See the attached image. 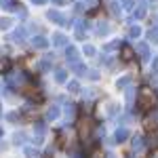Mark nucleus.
Masks as SVG:
<instances>
[{"label": "nucleus", "instance_id": "1", "mask_svg": "<svg viewBox=\"0 0 158 158\" xmlns=\"http://www.w3.org/2000/svg\"><path fill=\"white\" fill-rule=\"evenodd\" d=\"M158 103V97L156 93L152 91V89H141L139 91V106H141V110H146V112H150V110H154Z\"/></svg>", "mask_w": 158, "mask_h": 158}, {"label": "nucleus", "instance_id": "2", "mask_svg": "<svg viewBox=\"0 0 158 158\" xmlns=\"http://www.w3.org/2000/svg\"><path fill=\"white\" fill-rule=\"evenodd\" d=\"M91 131H93L91 118H80V120H78V137H80L82 141H86V139L91 137Z\"/></svg>", "mask_w": 158, "mask_h": 158}, {"label": "nucleus", "instance_id": "3", "mask_svg": "<svg viewBox=\"0 0 158 158\" xmlns=\"http://www.w3.org/2000/svg\"><path fill=\"white\" fill-rule=\"evenodd\" d=\"M143 143H146V141H143L139 135H135V137H133V152H139V150H143Z\"/></svg>", "mask_w": 158, "mask_h": 158}, {"label": "nucleus", "instance_id": "4", "mask_svg": "<svg viewBox=\"0 0 158 158\" xmlns=\"http://www.w3.org/2000/svg\"><path fill=\"white\" fill-rule=\"evenodd\" d=\"M114 137H116V141H124V139L129 137V131H127L124 127H120V129L116 131V135H114Z\"/></svg>", "mask_w": 158, "mask_h": 158}, {"label": "nucleus", "instance_id": "5", "mask_svg": "<svg viewBox=\"0 0 158 158\" xmlns=\"http://www.w3.org/2000/svg\"><path fill=\"white\" fill-rule=\"evenodd\" d=\"M59 108H51L49 112H47V120H55V118H59Z\"/></svg>", "mask_w": 158, "mask_h": 158}, {"label": "nucleus", "instance_id": "6", "mask_svg": "<svg viewBox=\"0 0 158 158\" xmlns=\"http://www.w3.org/2000/svg\"><path fill=\"white\" fill-rule=\"evenodd\" d=\"M143 124H146V129H150V131H152V129L156 127V116H150V118H146V122H143Z\"/></svg>", "mask_w": 158, "mask_h": 158}, {"label": "nucleus", "instance_id": "7", "mask_svg": "<svg viewBox=\"0 0 158 158\" xmlns=\"http://www.w3.org/2000/svg\"><path fill=\"white\" fill-rule=\"evenodd\" d=\"M44 131H47L44 124H38L36 127V139H42V137H44Z\"/></svg>", "mask_w": 158, "mask_h": 158}, {"label": "nucleus", "instance_id": "8", "mask_svg": "<svg viewBox=\"0 0 158 158\" xmlns=\"http://www.w3.org/2000/svg\"><path fill=\"white\" fill-rule=\"evenodd\" d=\"M122 57H124V59H133V51L124 49V51H122Z\"/></svg>", "mask_w": 158, "mask_h": 158}, {"label": "nucleus", "instance_id": "9", "mask_svg": "<svg viewBox=\"0 0 158 158\" xmlns=\"http://www.w3.org/2000/svg\"><path fill=\"white\" fill-rule=\"evenodd\" d=\"M57 82H65V72H63V70L57 72Z\"/></svg>", "mask_w": 158, "mask_h": 158}, {"label": "nucleus", "instance_id": "10", "mask_svg": "<svg viewBox=\"0 0 158 158\" xmlns=\"http://www.w3.org/2000/svg\"><path fill=\"white\" fill-rule=\"evenodd\" d=\"M34 44H36V47H47V42H44L42 38H36V40H34Z\"/></svg>", "mask_w": 158, "mask_h": 158}, {"label": "nucleus", "instance_id": "11", "mask_svg": "<svg viewBox=\"0 0 158 158\" xmlns=\"http://www.w3.org/2000/svg\"><path fill=\"white\" fill-rule=\"evenodd\" d=\"M70 91H72V93H78V91H80V86L76 85V82H72V85H70Z\"/></svg>", "mask_w": 158, "mask_h": 158}, {"label": "nucleus", "instance_id": "12", "mask_svg": "<svg viewBox=\"0 0 158 158\" xmlns=\"http://www.w3.org/2000/svg\"><path fill=\"white\" fill-rule=\"evenodd\" d=\"M85 97L86 99H93V97H95V93H93V91H85Z\"/></svg>", "mask_w": 158, "mask_h": 158}, {"label": "nucleus", "instance_id": "13", "mask_svg": "<svg viewBox=\"0 0 158 158\" xmlns=\"http://www.w3.org/2000/svg\"><path fill=\"white\" fill-rule=\"evenodd\" d=\"M55 42H57V44H63V42H65V38H63V36H55Z\"/></svg>", "mask_w": 158, "mask_h": 158}, {"label": "nucleus", "instance_id": "14", "mask_svg": "<svg viewBox=\"0 0 158 158\" xmlns=\"http://www.w3.org/2000/svg\"><path fill=\"white\" fill-rule=\"evenodd\" d=\"M156 158H158V156H156Z\"/></svg>", "mask_w": 158, "mask_h": 158}]
</instances>
